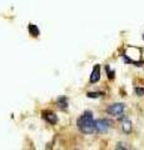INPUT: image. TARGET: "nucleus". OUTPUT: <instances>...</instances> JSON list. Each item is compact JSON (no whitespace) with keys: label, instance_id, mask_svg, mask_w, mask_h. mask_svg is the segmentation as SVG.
Masks as SVG:
<instances>
[{"label":"nucleus","instance_id":"f257e3e1","mask_svg":"<svg viewBox=\"0 0 144 150\" xmlns=\"http://www.w3.org/2000/svg\"><path fill=\"white\" fill-rule=\"evenodd\" d=\"M78 128L80 129L82 133L84 134H92L95 130V120L93 118L92 111H85L77 121Z\"/></svg>","mask_w":144,"mask_h":150},{"label":"nucleus","instance_id":"f03ea898","mask_svg":"<svg viewBox=\"0 0 144 150\" xmlns=\"http://www.w3.org/2000/svg\"><path fill=\"white\" fill-rule=\"evenodd\" d=\"M124 109H125L124 104H113L106 108V112H109L110 115H114V116H123Z\"/></svg>","mask_w":144,"mask_h":150},{"label":"nucleus","instance_id":"7ed1b4c3","mask_svg":"<svg viewBox=\"0 0 144 150\" xmlns=\"http://www.w3.org/2000/svg\"><path fill=\"white\" fill-rule=\"evenodd\" d=\"M109 126H110V121L106 119H99L95 121V130L98 133H105V131H108Z\"/></svg>","mask_w":144,"mask_h":150},{"label":"nucleus","instance_id":"20e7f679","mask_svg":"<svg viewBox=\"0 0 144 150\" xmlns=\"http://www.w3.org/2000/svg\"><path fill=\"white\" fill-rule=\"evenodd\" d=\"M99 79H100V65H95V67L93 68L89 81H90V84H94V83H98Z\"/></svg>","mask_w":144,"mask_h":150},{"label":"nucleus","instance_id":"39448f33","mask_svg":"<svg viewBox=\"0 0 144 150\" xmlns=\"http://www.w3.org/2000/svg\"><path fill=\"white\" fill-rule=\"evenodd\" d=\"M28 30H29V34H30L31 36H34V38L39 36V34H40L38 26L34 25V24H29V25H28Z\"/></svg>","mask_w":144,"mask_h":150},{"label":"nucleus","instance_id":"423d86ee","mask_svg":"<svg viewBox=\"0 0 144 150\" xmlns=\"http://www.w3.org/2000/svg\"><path fill=\"white\" fill-rule=\"evenodd\" d=\"M44 119H45L46 121H48V123L52 124V125L57 124V121H58L57 115L53 114V112H49V114H45V115H44Z\"/></svg>","mask_w":144,"mask_h":150},{"label":"nucleus","instance_id":"0eeeda50","mask_svg":"<svg viewBox=\"0 0 144 150\" xmlns=\"http://www.w3.org/2000/svg\"><path fill=\"white\" fill-rule=\"evenodd\" d=\"M123 131H124V133H131V130H132V123H131V121H129L128 119H124L123 120Z\"/></svg>","mask_w":144,"mask_h":150},{"label":"nucleus","instance_id":"6e6552de","mask_svg":"<svg viewBox=\"0 0 144 150\" xmlns=\"http://www.w3.org/2000/svg\"><path fill=\"white\" fill-rule=\"evenodd\" d=\"M58 105H59L60 109L65 110L67 108H68V100H67V98H64V96L59 98V99H58Z\"/></svg>","mask_w":144,"mask_h":150},{"label":"nucleus","instance_id":"1a4fd4ad","mask_svg":"<svg viewBox=\"0 0 144 150\" xmlns=\"http://www.w3.org/2000/svg\"><path fill=\"white\" fill-rule=\"evenodd\" d=\"M103 95V93H87L88 98H100Z\"/></svg>","mask_w":144,"mask_h":150},{"label":"nucleus","instance_id":"9d476101","mask_svg":"<svg viewBox=\"0 0 144 150\" xmlns=\"http://www.w3.org/2000/svg\"><path fill=\"white\" fill-rule=\"evenodd\" d=\"M105 69H106V74H108L109 79H114V70H111L110 67H108V65H106Z\"/></svg>","mask_w":144,"mask_h":150},{"label":"nucleus","instance_id":"9b49d317","mask_svg":"<svg viewBox=\"0 0 144 150\" xmlns=\"http://www.w3.org/2000/svg\"><path fill=\"white\" fill-rule=\"evenodd\" d=\"M135 94L139 96H143L144 95V88H135Z\"/></svg>","mask_w":144,"mask_h":150},{"label":"nucleus","instance_id":"f8f14e48","mask_svg":"<svg viewBox=\"0 0 144 150\" xmlns=\"http://www.w3.org/2000/svg\"><path fill=\"white\" fill-rule=\"evenodd\" d=\"M143 38H144V35H143Z\"/></svg>","mask_w":144,"mask_h":150}]
</instances>
